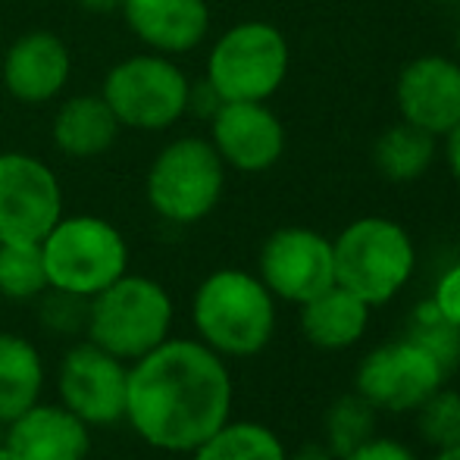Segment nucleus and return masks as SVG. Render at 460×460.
<instances>
[{"mask_svg": "<svg viewBox=\"0 0 460 460\" xmlns=\"http://www.w3.org/2000/svg\"><path fill=\"white\" fill-rule=\"evenodd\" d=\"M232 413V376L213 348L166 339L128 364L126 420L141 442L166 455H191Z\"/></svg>", "mask_w": 460, "mask_h": 460, "instance_id": "obj_1", "label": "nucleus"}, {"mask_svg": "<svg viewBox=\"0 0 460 460\" xmlns=\"http://www.w3.org/2000/svg\"><path fill=\"white\" fill-rule=\"evenodd\" d=\"M198 339L219 358H254L273 341L276 297L244 270H217L198 285L191 301Z\"/></svg>", "mask_w": 460, "mask_h": 460, "instance_id": "obj_2", "label": "nucleus"}, {"mask_svg": "<svg viewBox=\"0 0 460 460\" xmlns=\"http://www.w3.org/2000/svg\"><path fill=\"white\" fill-rule=\"evenodd\" d=\"M85 329L88 341L126 364H135L170 339L172 297L154 279L122 273L103 291L88 297Z\"/></svg>", "mask_w": 460, "mask_h": 460, "instance_id": "obj_3", "label": "nucleus"}, {"mask_svg": "<svg viewBox=\"0 0 460 460\" xmlns=\"http://www.w3.org/2000/svg\"><path fill=\"white\" fill-rule=\"evenodd\" d=\"M48 285L75 297H94L128 273V244L113 223L92 213L60 217L41 238Z\"/></svg>", "mask_w": 460, "mask_h": 460, "instance_id": "obj_4", "label": "nucleus"}, {"mask_svg": "<svg viewBox=\"0 0 460 460\" xmlns=\"http://www.w3.org/2000/svg\"><path fill=\"white\" fill-rule=\"evenodd\" d=\"M335 285L358 295L367 307L388 304L413 276L417 251L398 223L364 217L332 242Z\"/></svg>", "mask_w": 460, "mask_h": 460, "instance_id": "obj_5", "label": "nucleus"}, {"mask_svg": "<svg viewBox=\"0 0 460 460\" xmlns=\"http://www.w3.org/2000/svg\"><path fill=\"white\" fill-rule=\"evenodd\" d=\"M223 182L226 170L217 147L204 138H179L151 164L147 204L170 223H198L219 204Z\"/></svg>", "mask_w": 460, "mask_h": 460, "instance_id": "obj_6", "label": "nucleus"}, {"mask_svg": "<svg viewBox=\"0 0 460 460\" xmlns=\"http://www.w3.org/2000/svg\"><path fill=\"white\" fill-rule=\"evenodd\" d=\"M188 79L166 57L141 54L116 63L103 79L101 97L119 126L160 132L179 122L188 110Z\"/></svg>", "mask_w": 460, "mask_h": 460, "instance_id": "obj_7", "label": "nucleus"}, {"mask_svg": "<svg viewBox=\"0 0 460 460\" xmlns=\"http://www.w3.org/2000/svg\"><path fill=\"white\" fill-rule=\"evenodd\" d=\"M288 73V44L267 22H242L217 41L207 82L223 101H267Z\"/></svg>", "mask_w": 460, "mask_h": 460, "instance_id": "obj_8", "label": "nucleus"}, {"mask_svg": "<svg viewBox=\"0 0 460 460\" xmlns=\"http://www.w3.org/2000/svg\"><path fill=\"white\" fill-rule=\"evenodd\" d=\"M63 217L54 170L19 151L0 154V242L38 244Z\"/></svg>", "mask_w": 460, "mask_h": 460, "instance_id": "obj_9", "label": "nucleus"}, {"mask_svg": "<svg viewBox=\"0 0 460 460\" xmlns=\"http://www.w3.org/2000/svg\"><path fill=\"white\" fill-rule=\"evenodd\" d=\"M445 369L411 339L373 348L358 367L354 392L376 411H417L445 382Z\"/></svg>", "mask_w": 460, "mask_h": 460, "instance_id": "obj_10", "label": "nucleus"}, {"mask_svg": "<svg viewBox=\"0 0 460 460\" xmlns=\"http://www.w3.org/2000/svg\"><path fill=\"white\" fill-rule=\"evenodd\" d=\"M60 404L88 426H116L126 420L128 364L94 341L69 348L57 376Z\"/></svg>", "mask_w": 460, "mask_h": 460, "instance_id": "obj_11", "label": "nucleus"}, {"mask_svg": "<svg viewBox=\"0 0 460 460\" xmlns=\"http://www.w3.org/2000/svg\"><path fill=\"white\" fill-rule=\"evenodd\" d=\"M261 282L273 297L307 304L335 285L332 242L314 229H279L261 251Z\"/></svg>", "mask_w": 460, "mask_h": 460, "instance_id": "obj_12", "label": "nucleus"}, {"mask_svg": "<svg viewBox=\"0 0 460 460\" xmlns=\"http://www.w3.org/2000/svg\"><path fill=\"white\" fill-rule=\"evenodd\" d=\"M213 147L223 164L242 172L270 170L282 157V126L261 101H226L213 113Z\"/></svg>", "mask_w": 460, "mask_h": 460, "instance_id": "obj_13", "label": "nucleus"}, {"mask_svg": "<svg viewBox=\"0 0 460 460\" xmlns=\"http://www.w3.org/2000/svg\"><path fill=\"white\" fill-rule=\"evenodd\" d=\"M404 122L429 135H448L460 126V66L442 57L413 60L398 79Z\"/></svg>", "mask_w": 460, "mask_h": 460, "instance_id": "obj_14", "label": "nucleus"}, {"mask_svg": "<svg viewBox=\"0 0 460 460\" xmlns=\"http://www.w3.org/2000/svg\"><path fill=\"white\" fill-rule=\"evenodd\" d=\"M6 445L22 460H85L92 426L63 404H41L6 423Z\"/></svg>", "mask_w": 460, "mask_h": 460, "instance_id": "obj_15", "label": "nucleus"}, {"mask_svg": "<svg viewBox=\"0 0 460 460\" xmlns=\"http://www.w3.org/2000/svg\"><path fill=\"white\" fill-rule=\"evenodd\" d=\"M69 50L50 31H29L4 54V85L22 103H48L69 82Z\"/></svg>", "mask_w": 460, "mask_h": 460, "instance_id": "obj_16", "label": "nucleus"}, {"mask_svg": "<svg viewBox=\"0 0 460 460\" xmlns=\"http://www.w3.org/2000/svg\"><path fill=\"white\" fill-rule=\"evenodd\" d=\"M119 10L128 29L160 54L198 48L210 22L204 0H122Z\"/></svg>", "mask_w": 460, "mask_h": 460, "instance_id": "obj_17", "label": "nucleus"}, {"mask_svg": "<svg viewBox=\"0 0 460 460\" xmlns=\"http://www.w3.org/2000/svg\"><path fill=\"white\" fill-rule=\"evenodd\" d=\"M369 326V307L358 295L341 285H332L323 295L301 304V332L314 348L345 351L364 339Z\"/></svg>", "mask_w": 460, "mask_h": 460, "instance_id": "obj_18", "label": "nucleus"}, {"mask_svg": "<svg viewBox=\"0 0 460 460\" xmlns=\"http://www.w3.org/2000/svg\"><path fill=\"white\" fill-rule=\"evenodd\" d=\"M119 128V119L113 116V110L107 107V101L101 94H79L60 103L50 132H54V145L66 157L92 160L113 147Z\"/></svg>", "mask_w": 460, "mask_h": 460, "instance_id": "obj_19", "label": "nucleus"}, {"mask_svg": "<svg viewBox=\"0 0 460 460\" xmlns=\"http://www.w3.org/2000/svg\"><path fill=\"white\" fill-rule=\"evenodd\" d=\"M44 392V360L29 339L0 332V423H13Z\"/></svg>", "mask_w": 460, "mask_h": 460, "instance_id": "obj_20", "label": "nucleus"}, {"mask_svg": "<svg viewBox=\"0 0 460 460\" xmlns=\"http://www.w3.org/2000/svg\"><path fill=\"white\" fill-rule=\"evenodd\" d=\"M191 460H288L282 438L263 423L226 420L210 438L191 451Z\"/></svg>", "mask_w": 460, "mask_h": 460, "instance_id": "obj_21", "label": "nucleus"}, {"mask_svg": "<svg viewBox=\"0 0 460 460\" xmlns=\"http://www.w3.org/2000/svg\"><path fill=\"white\" fill-rule=\"evenodd\" d=\"M436 141L426 128H417L411 122L392 126L376 141V166L392 182H411L420 179L432 164Z\"/></svg>", "mask_w": 460, "mask_h": 460, "instance_id": "obj_22", "label": "nucleus"}, {"mask_svg": "<svg viewBox=\"0 0 460 460\" xmlns=\"http://www.w3.org/2000/svg\"><path fill=\"white\" fill-rule=\"evenodd\" d=\"M44 291H50V285L41 257V242H0V297L31 301Z\"/></svg>", "mask_w": 460, "mask_h": 460, "instance_id": "obj_23", "label": "nucleus"}, {"mask_svg": "<svg viewBox=\"0 0 460 460\" xmlns=\"http://www.w3.org/2000/svg\"><path fill=\"white\" fill-rule=\"evenodd\" d=\"M413 345H420L445 373H451L460 364V329L442 316L436 301H423L413 307L411 323H407V335Z\"/></svg>", "mask_w": 460, "mask_h": 460, "instance_id": "obj_24", "label": "nucleus"}, {"mask_svg": "<svg viewBox=\"0 0 460 460\" xmlns=\"http://www.w3.org/2000/svg\"><path fill=\"white\" fill-rule=\"evenodd\" d=\"M376 429V407L367 404L358 392L339 398L326 413V448L335 460L345 457L367 438H373Z\"/></svg>", "mask_w": 460, "mask_h": 460, "instance_id": "obj_25", "label": "nucleus"}, {"mask_svg": "<svg viewBox=\"0 0 460 460\" xmlns=\"http://www.w3.org/2000/svg\"><path fill=\"white\" fill-rule=\"evenodd\" d=\"M420 417V436L426 438L436 448H451V445H460V394L457 392H432L423 404L417 407Z\"/></svg>", "mask_w": 460, "mask_h": 460, "instance_id": "obj_26", "label": "nucleus"}, {"mask_svg": "<svg viewBox=\"0 0 460 460\" xmlns=\"http://www.w3.org/2000/svg\"><path fill=\"white\" fill-rule=\"evenodd\" d=\"M339 460H420V457L413 455L404 442H398V438H376L373 436Z\"/></svg>", "mask_w": 460, "mask_h": 460, "instance_id": "obj_27", "label": "nucleus"}, {"mask_svg": "<svg viewBox=\"0 0 460 460\" xmlns=\"http://www.w3.org/2000/svg\"><path fill=\"white\" fill-rule=\"evenodd\" d=\"M432 301H436V307L442 310L445 320L455 323V326L460 329V263L457 267H451L448 273L438 279Z\"/></svg>", "mask_w": 460, "mask_h": 460, "instance_id": "obj_28", "label": "nucleus"}, {"mask_svg": "<svg viewBox=\"0 0 460 460\" xmlns=\"http://www.w3.org/2000/svg\"><path fill=\"white\" fill-rule=\"evenodd\" d=\"M223 103L226 101L217 94V88H213L210 82H204L200 88H188V110H194V113L210 116V119H213V113H217Z\"/></svg>", "mask_w": 460, "mask_h": 460, "instance_id": "obj_29", "label": "nucleus"}, {"mask_svg": "<svg viewBox=\"0 0 460 460\" xmlns=\"http://www.w3.org/2000/svg\"><path fill=\"white\" fill-rule=\"evenodd\" d=\"M448 164H451V172L460 179V126H455L448 132Z\"/></svg>", "mask_w": 460, "mask_h": 460, "instance_id": "obj_30", "label": "nucleus"}, {"mask_svg": "<svg viewBox=\"0 0 460 460\" xmlns=\"http://www.w3.org/2000/svg\"><path fill=\"white\" fill-rule=\"evenodd\" d=\"M75 4L88 13H116L122 6V0H75Z\"/></svg>", "mask_w": 460, "mask_h": 460, "instance_id": "obj_31", "label": "nucleus"}, {"mask_svg": "<svg viewBox=\"0 0 460 460\" xmlns=\"http://www.w3.org/2000/svg\"><path fill=\"white\" fill-rule=\"evenodd\" d=\"M291 460H335V457L329 455V448H323V445H304Z\"/></svg>", "mask_w": 460, "mask_h": 460, "instance_id": "obj_32", "label": "nucleus"}, {"mask_svg": "<svg viewBox=\"0 0 460 460\" xmlns=\"http://www.w3.org/2000/svg\"><path fill=\"white\" fill-rule=\"evenodd\" d=\"M432 460H460V445H451V448H438V455Z\"/></svg>", "mask_w": 460, "mask_h": 460, "instance_id": "obj_33", "label": "nucleus"}, {"mask_svg": "<svg viewBox=\"0 0 460 460\" xmlns=\"http://www.w3.org/2000/svg\"><path fill=\"white\" fill-rule=\"evenodd\" d=\"M0 460H22V457H19L16 451H13L10 445L4 442V445H0Z\"/></svg>", "mask_w": 460, "mask_h": 460, "instance_id": "obj_34", "label": "nucleus"}, {"mask_svg": "<svg viewBox=\"0 0 460 460\" xmlns=\"http://www.w3.org/2000/svg\"><path fill=\"white\" fill-rule=\"evenodd\" d=\"M4 438H6V426L0 423V445H4Z\"/></svg>", "mask_w": 460, "mask_h": 460, "instance_id": "obj_35", "label": "nucleus"}, {"mask_svg": "<svg viewBox=\"0 0 460 460\" xmlns=\"http://www.w3.org/2000/svg\"><path fill=\"white\" fill-rule=\"evenodd\" d=\"M457 44H460V31H457Z\"/></svg>", "mask_w": 460, "mask_h": 460, "instance_id": "obj_36", "label": "nucleus"}]
</instances>
